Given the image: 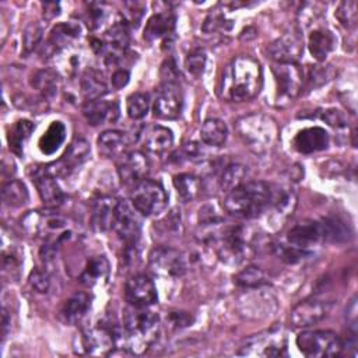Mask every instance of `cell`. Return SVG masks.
<instances>
[{"label": "cell", "mask_w": 358, "mask_h": 358, "mask_svg": "<svg viewBox=\"0 0 358 358\" xmlns=\"http://www.w3.org/2000/svg\"><path fill=\"white\" fill-rule=\"evenodd\" d=\"M262 84L259 62L250 56H236L222 73L220 95L232 102L250 101L260 92Z\"/></svg>", "instance_id": "1"}, {"label": "cell", "mask_w": 358, "mask_h": 358, "mask_svg": "<svg viewBox=\"0 0 358 358\" xmlns=\"http://www.w3.org/2000/svg\"><path fill=\"white\" fill-rule=\"evenodd\" d=\"M159 331L158 316L147 308L131 306L123 315V344L131 354H144L157 340Z\"/></svg>", "instance_id": "2"}, {"label": "cell", "mask_w": 358, "mask_h": 358, "mask_svg": "<svg viewBox=\"0 0 358 358\" xmlns=\"http://www.w3.org/2000/svg\"><path fill=\"white\" fill-rule=\"evenodd\" d=\"M271 186L263 180L245 182L228 192L224 199V208L236 218H256L268 206Z\"/></svg>", "instance_id": "3"}, {"label": "cell", "mask_w": 358, "mask_h": 358, "mask_svg": "<svg viewBox=\"0 0 358 358\" xmlns=\"http://www.w3.org/2000/svg\"><path fill=\"white\" fill-rule=\"evenodd\" d=\"M235 127L246 147L256 154L267 152L275 143L278 134L275 122L263 113L242 116L236 120Z\"/></svg>", "instance_id": "4"}, {"label": "cell", "mask_w": 358, "mask_h": 358, "mask_svg": "<svg viewBox=\"0 0 358 358\" xmlns=\"http://www.w3.org/2000/svg\"><path fill=\"white\" fill-rule=\"evenodd\" d=\"M119 343H123V329L102 324L81 331L73 348L80 355H108Z\"/></svg>", "instance_id": "5"}, {"label": "cell", "mask_w": 358, "mask_h": 358, "mask_svg": "<svg viewBox=\"0 0 358 358\" xmlns=\"http://www.w3.org/2000/svg\"><path fill=\"white\" fill-rule=\"evenodd\" d=\"M130 201L141 215L155 217L166 208L168 194L159 182L145 178L133 186Z\"/></svg>", "instance_id": "6"}, {"label": "cell", "mask_w": 358, "mask_h": 358, "mask_svg": "<svg viewBox=\"0 0 358 358\" xmlns=\"http://www.w3.org/2000/svg\"><path fill=\"white\" fill-rule=\"evenodd\" d=\"M298 350L313 358L338 357L344 350L343 340L330 330H308L302 331L296 337Z\"/></svg>", "instance_id": "7"}, {"label": "cell", "mask_w": 358, "mask_h": 358, "mask_svg": "<svg viewBox=\"0 0 358 358\" xmlns=\"http://www.w3.org/2000/svg\"><path fill=\"white\" fill-rule=\"evenodd\" d=\"M238 355L243 357H282L287 355V338L281 329H270L248 337Z\"/></svg>", "instance_id": "8"}, {"label": "cell", "mask_w": 358, "mask_h": 358, "mask_svg": "<svg viewBox=\"0 0 358 358\" xmlns=\"http://www.w3.org/2000/svg\"><path fill=\"white\" fill-rule=\"evenodd\" d=\"M278 102H289L299 95L303 87V71L296 63H274L271 67Z\"/></svg>", "instance_id": "9"}, {"label": "cell", "mask_w": 358, "mask_h": 358, "mask_svg": "<svg viewBox=\"0 0 358 358\" xmlns=\"http://www.w3.org/2000/svg\"><path fill=\"white\" fill-rule=\"evenodd\" d=\"M182 106H183V95H182L180 85L173 80L164 81L154 99V105H152L154 116L164 120H173L180 115Z\"/></svg>", "instance_id": "10"}, {"label": "cell", "mask_w": 358, "mask_h": 358, "mask_svg": "<svg viewBox=\"0 0 358 358\" xmlns=\"http://www.w3.org/2000/svg\"><path fill=\"white\" fill-rule=\"evenodd\" d=\"M150 267L158 275L180 277L186 271V259L173 248L157 246L150 253Z\"/></svg>", "instance_id": "11"}, {"label": "cell", "mask_w": 358, "mask_h": 358, "mask_svg": "<svg viewBox=\"0 0 358 358\" xmlns=\"http://www.w3.org/2000/svg\"><path fill=\"white\" fill-rule=\"evenodd\" d=\"M137 213L138 211L133 207V204H129L124 200L117 201L113 229L127 246H134L140 238L141 221Z\"/></svg>", "instance_id": "12"}, {"label": "cell", "mask_w": 358, "mask_h": 358, "mask_svg": "<svg viewBox=\"0 0 358 358\" xmlns=\"http://www.w3.org/2000/svg\"><path fill=\"white\" fill-rule=\"evenodd\" d=\"M246 235L242 227H231L224 231L218 246V256L228 263H239L245 257L248 259L250 245Z\"/></svg>", "instance_id": "13"}, {"label": "cell", "mask_w": 358, "mask_h": 358, "mask_svg": "<svg viewBox=\"0 0 358 358\" xmlns=\"http://www.w3.org/2000/svg\"><path fill=\"white\" fill-rule=\"evenodd\" d=\"M331 309V302L322 299H306L295 305L289 313L294 327H309L323 320Z\"/></svg>", "instance_id": "14"}, {"label": "cell", "mask_w": 358, "mask_h": 358, "mask_svg": "<svg viewBox=\"0 0 358 358\" xmlns=\"http://www.w3.org/2000/svg\"><path fill=\"white\" fill-rule=\"evenodd\" d=\"M124 296L129 305L140 308H148L158 301L154 281L144 274H138L127 280L124 285Z\"/></svg>", "instance_id": "15"}, {"label": "cell", "mask_w": 358, "mask_h": 358, "mask_svg": "<svg viewBox=\"0 0 358 358\" xmlns=\"http://www.w3.org/2000/svg\"><path fill=\"white\" fill-rule=\"evenodd\" d=\"M148 172L150 162L147 157L140 151L126 152L117 164L119 179L124 185H136L137 182L145 179Z\"/></svg>", "instance_id": "16"}, {"label": "cell", "mask_w": 358, "mask_h": 358, "mask_svg": "<svg viewBox=\"0 0 358 358\" xmlns=\"http://www.w3.org/2000/svg\"><path fill=\"white\" fill-rule=\"evenodd\" d=\"M267 52L275 63H296L303 53V41L298 32H288L275 39Z\"/></svg>", "instance_id": "17"}, {"label": "cell", "mask_w": 358, "mask_h": 358, "mask_svg": "<svg viewBox=\"0 0 358 358\" xmlns=\"http://www.w3.org/2000/svg\"><path fill=\"white\" fill-rule=\"evenodd\" d=\"M287 241L289 245L308 250L313 246H317L320 242L324 241L323 227L320 221H305L296 224L288 231Z\"/></svg>", "instance_id": "18"}, {"label": "cell", "mask_w": 358, "mask_h": 358, "mask_svg": "<svg viewBox=\"0 0 358 358\" xmlns=\"http://www.w3.org/2000/svg\"><path fill=\"white\" fill-rule=\"evenodd\" d=\"M32 180L45 206L59 207L64 201V194L49 168L35 169L32 173Z\"/></svg>", "instance_id": "19"}, {"label": "cell", "mask_w": 358, "mask_h": 358, "mask_svg": "<svg viewBox=\"0 0 358 358\" xmlns=\"http://www.w3.org/2000/svg\"><path fill=\"white\" fill-rule=\"evenodd\" d=\"M140 144L147 151L162 155L168 152L173 145V134L172 131L161 124H147L143 127L138 136Z\"/></svg>", "instance_id": "20"}, {"label": "cell", "mask_w": 358, "mask_h": 358, "mask_svg": "<svg viewBox=\"0 0 358 358\" xmlns=\"http://www.w3.org/2000/svg\"><path fill=\"white\" fill-rule=\"evenodd\" d=\"M119 113V102L112 99L99 98L94 101H87L83 106V115L92 126L113 123L117 120Z\"/></svg>", "instance_id": "21"}, {"label": "cell", "mask_w": 358, "mask_h": 358, "mask_svg": "<svg viewBox=\"0 0 358 358\" xmlns=\"http://www.w3.org/2000/svg\"><path fill=\"white\" fill-rule=\"evenodd\" d=\"M330 137L329 133L319 126L306 127L294 137L292 145L301 154H312L317 151H323L329 147Z\"/></svg>", "instance_id": "22"}, {"label": "cell", "mask_w": 358, "mask_h": 358, "mask_svg": "<svg viewBox=\"0 0 358 358\" xmlns=\"http://www.w3.org/2000/svg\"><path fill=\"white\" fill-rule=\"evenodd\" d=\"M91 147L90 143L83 137H74L73 141L69 144L67 150L62 155L60 161L56 164L55 172L59 175H66L70 171L80 166L83 162L87 161L90 157Z\"/></svg>", "instance_id": "23"}, {"label": "cell", "mask_w": 358, "mask_h": 358, "mask_svg": "<svg viewBox=\"0 0 358 358\" xmlns=\"http://www.w3.org/2000/svg\"><path fill=\"white\" fill-rule=\"evenodd\" d=\"M98 151L105 158H122L130 145L127 133L120 130H106L96 140Z\"/></svg>", "instance_id": "24"}, {"label": "cell", "mask_w": 358, "mask_h": 358, "mask_svg": "<svg viewBox=\"0 0 358 358\" xmlns=\"http://www.w3.org/2000/svg\"><path fill=\"white\" fill-rule=\"evenodd\" d=\"M117 201L109 196H99L92 203L91 210V224L96 231L105 232L109 228H113L115 214H116Z\"/></svg>", "instance_id": "25"}, {"label": "cell", "mask_w": 358, "mask_h": 358, "mask_svg": "<svg viewBox=\"0 0 358 358\" xmlns=\"http://www.w3.org/2000/svg\"><path fill=\"white\" fill-rule=\"evenodd\" d=\"M176 17L169 10H162L152 14L144 27V39L154 42L171 35L175 29Z\"/></svg>", "instance_id": "26"}, {"label": "cell", "mask_w": 358, "mask_h": 358, "mask_svg": "<svg viewBox=\"0 0 358 358\" xmlns=\"http://www.w3.org/2000/svg\"><path fill=\"white\" fill-rule=\"evenodd\" d=\"M81 36V27L77 22H59L56 24L49 35L48 45L53 48V53L62 49L76 46Z\"/></svg>", "instance_id": "27"}, {"label": "cell", "mask_w": 358, "mask_h": 358, "mask_svg": "<svg viewBox=\"0 0 358 358\" xmlns=\"http://www.w3.org/2000/svg\"><path fill=\"white\" fill-rule=\"evenodd\" d=\"M52 59L55 71L59 76L73 77L80 71L84 64V55L76 46L55 52L52 55Z\"/></svg>", "instance_id": "28"}, {"label": "cell", "mask_w": 358, "mask_h": 358, "mask_svg": "<svg viewBox=\"0 0 358 358\" xmlns=\"http://www.w3.org/2000/svg\"><path fill=\"white\" fill-rule=\"evenodd\" d=\"M80 88L85 102L99 99L108 92V84L102 73L92 67H88L83 71L81 80H80Z\"/></svg>", "instance_id": "29"}, {"label": "cell", "mask_w": 358, "mask_h": 358, "mask_svg": "<svg viewBox=\"0 0 358 358\" xmlns=\"http://www.w3.org/2000/svg\"><path fill=\"white\" fill-rule=\"evenodd\" d=\"M308 48L317 62H324L329 53L336 48V38L326 28L313 29L308 36Z\"/></svg>", "instance_id": "30"}, {"label": "cell", "mask_w": 358, "mask_h": 358, "mask_svg": "<svg viewBox=\"0 0 358 358\" xmlns=\"http://www.w3.org/2000/svg\"><path fill=\"white\" fill-rule=\"evenodd\" d=\"M91 298L85 292H76L71 295L62 308V316L69 324H78L88 313Z\"/></svg>", "instance_id": "31"}, {"label": "cell", "mask_w": 358, "mask_h": 358, "mask_svg": "<svg viewBox=\"0 0 358 358\" xmlns=\"http://www.w3.org/2000/svg\"><path fill=\"white\" fill-rule=\"evenodd\" d=\"M31 85L42 95L43 99H52L57 95L60 88V76L52 69H42L34 73Z\"/></svg>", "instance_id": "32"}, {"label": "cell", "mask_w": 358, "mask_h": 358, "mask_svg": "<svg viewBox=\"0 0 358 358\" xmlns=\"http://www.w3.org/2000/svg\"><path fill=\"white\" fill-rule=\"evenodd\" d=\"M200 138L210 147H221L228 138V127L221 119H207L200 129Z\"/></svg>", "instance_id": "33"}, {"label": "cell", "mask_w": 358, "mask_h": 358, "mask_svg": "<svg viewBox=\"0 0 358 358\" xmlns=\"http://www.w3.org/2000/svg\"><path fill=\"white\" fill-rule=\"evenodd\" d=\"M109 274V263L105 256H94L88 260L87 266L84 267L80 281L85 285H96L101 281L106 280Z\"/></svg>", "instance_id": "34"}, {"label": "cell", "mask_w": 358, "mask_h": 358, "mask_svg": "<svg viewBox=\"0 0 358 358\" xmlns=\"http://www.w3.org/2000/svg\"><path fill=\"white\" fill-rule=\"evenodd\" d=\"M64 138H66V126L62 122L55 120L50 123L46 131L41 136L38 141L39 150L46 155L55 154L59 150V147L63 144Z\"/></svg>", "instance_id": "35"}, {"label": "cell", "mask_w": 358, "mask_h": 358, "mask_svg": "<svg viewBox=\"0 0 358 358\" xmlns=\"http://www.w3.org/2000/svg\"><path fill=\"white\" fill-rule=\"evenodd\" d=\"M34 124L29 120H18L14 123V126L8 130L7 134V141H8V147L10 151H13L15 155L21 157L24 152V147L27 140L31 137L32 131H34Z\"/></svg>", "instance_id": "36"}, {"label": "cell", "mask_w": 358, "mask_h": 358, "mask_svg": "<svg viewBox=\"0 0 358 358\" xmlns=\"http://www.w3.org/2000/svg\"><path fill=\"white\" fill-rule=\"evenodd\" d=\"M173 186L183 201H192L201 190V180L193 173H179L173 178Z\"/></svg>", "instance_id": "37"}, {"label": "cell", "mask_w": 358, "mask_h": 358, "mask_svg": "<svg viewBox=\"0 0 358 358\" xmlns=\"http://www.w3.org/2000/svg\"><path fill=\"white\" fill-rule=\"evenodd\" d=\"M3 201L8 207H22L28 203L29 194L25 185L20 180H10L3 186Z\"/></svg>", "instance_id": "38"}, {"label": "cell", "mask_w": 358, "mask_h": 358, "mask_svg": "<svg viewBox=\"0 0 358 358\" xmlns=\"http://www.w3.org/2000/svg\"><path fill=\"white\" fill-rule=\"evenodd\" d=\"M246 166H243L242 164H229L227 165L220 176V187L224 192H231L232 189L238 187L239 185L245 183V178H246Z\"/></svg>", "instance_id": "39"}, {"label": "cell", "mask_w": 358, "mask_h": 358, "mask_svg": "<svg viewBox=\"0 0 358 358\" xmlns=\"http://www.w3.org/2000/svg\"><path fill=\"white\" fill-rule=\"evenodd\" d=\"M295 204H296V197L292 190H289V189L273 190V187H271L270 206H273V208L275 210V213L280 217H287V215L292 214Z\"/></svg>", "instance_id": "40"}, {"label": "cell", "mask_w": 358, "mask_h": 358, "mask_svg": "<svg viewBox=\"0 0 358 358\" xmlns=\"http://www.w3.org/2000/svg\"><path fill=\"white\" fill-rule=\"evenodd\" d=\"M234 281L243 288H259L266 282V274L257 266H246L234 277Z\"/></svg>", "instance_id": "41"}, {"label": "cell", "mask_w": 358, "mask_h": 358, "mask_svg": "<svg viewBox=\"0 0 358 358\" xmlns=\"http://www.w3.org/2000/svg\"><path fill=\"white\" fill-rule=\"evenodd\" d=\"M320 222H322V227H323L324 241H330V242H336V243H341V242L348 241V238H350L348 228H345V225L340 220H337V218H323Z\"/></svg>", "instance_id": "42"}, {"label": "cell", "mask_w": 358, "mask_h": 358, "mask_svg": "<svg viewBox=\"0 0 358 358\" xmlns=\"http://www.w3.org/2000/svg\"><path fill=\"white\" fill-rule=\"evenodd\" d=\"M110 17V8L105 3H90L85 11V21L91 29L102 28Z\"/></svg>", "instance_id": "43"}, {"label": "cell", "mask_w": 358, "mask_h": 358, "mask_svg": "<svg viewBox=\"0 0 358 358\" xmlns=\"http://www.w3.org/2000/svg\"><path fill=\"white\" fill-rule=\"evenodd\" d=\"M150 108V96L144 92H134L127 96L126 110L130 119L138 120L143 119Z\"/></svg>", "instance_id": "44"}, {"label": "cell", "mask_w": 358, "mask_h": 358, "mask_svg": "<svg viewBox=\"0 0 358 358\" xmlns=\"http://www.w3.org/2000/svg\"><path fill=\"white\" fill-rule=\"evenodd\" d=\"M43 36V28L39 22H29L22 32V55H31L41 43Z\"/></svg>", "instance_id": "45"}, {"label": "cell", "mask_w": 358, "mask_h": 358, "mask_svg": "<svg viewBox=\"0 0 358 358\" xmlns=\"http://www.w3.org/2000/svg\"><path fill=\"white\" fill-rule=\"evenodd\" d=\"M206 52L201 49V48H194L189 52L187 57H186V62H185V66H186V70L190 76L193 77H200L204 71V67H206Z\"/></svg>", "instance_id": "46"}, {"label": "cell", "mask_w": 358, "mask_h": 358, "mask_svg": "<svg viewBox=\"0 0 358 358\" xmlns=\"http://www.w3.org/2000/svg\"><path fill=\"white\" fill-rule=\"evenodd\" d=\"M334 76L333 66H312L306 76V83L310 88L320 87L330 81Z\"/></svg>", "instance_id": "47"}, {"label": "cell", "mask_w": 358, "mask_h": 358, "mask_svg": "<svg viewBox=\"0 0 358 358\" xmlns=\"http://www.w3.org/2000/svg\"><path fill=\"white\" fill-rule=\"evenodd\" d=\"M274 252H275L278 259H281L282 262H285L288 264L299 263L301 260H303L306 256L310 255V252L299 249V248H295V246H292L289 243L288 245H277L274 248Z\"/></svg>", "instance_id": "48"}, {"label": "cell", "mask_w": 358, "mask_h": 358, "mask_svg": "<svg viewBox=\"0 0 358 358\" xmlns=\"http://www.w3.org/2000/svg\"><path fill=\"white\" fill-rule=\"evenodd\" d=\"M336 17L343 27L345 28L354 27L357 22V3L341 1L336 10Z\"/></svg>", "instance_id": "49"}, {"label": "cell", "mask_w": 358, "mask_h": 358, "mask_svg": "<svg viewBox=\"0 0 358 358\" xmlns=\"http://www.w3.org/2000/svg\"><path fill=\"white\" fill-rule=\"evenodd\" d=\"M229 22H231V21H228L224 14H221V13H211V14L204 20L201 29H203L204 32H207V34H211V32H215V31H222V29L227 31V29H229V27H231Z\"/></svg>", "instance_id": "50"}, {"label": "cell", "mask_w": 358, "mask_h": 358, "mask_svg": "<svg viewBox=\"0 0 358 358\" xmlns=\"http://www.w3.org/2000/svg\"><path fill=\"white\" fill-rule=\"evenodd\" d=\"M124 7L127 11H124L122 17L129 24V27L137 28L144 15V4L138 1H131V3H124Z\"/></svg>", "instance_id": "51"}, {"label": "cell", "mask_w": 358, "mask_h": 358, "mask_svg": "<svg viewBox=\"0 0 358 358\" xmlns=\"http://www.w3.org/2000/svg\"><path fill=\"white\" fill-rule=\"evenodd\" d=\"M29 284H31V287H32L35 291L45 294V292H48V289H49L50 281H49L48 274H45L43 271H41V270L36 268V270H32L31 274H29Z\"/></svg>", "instance_id": "52"}, {"label": "cell", "mask_w": 358, "mask_h": 358, "mask_svg": "<svg viewBox=\"0 0 358 358\" xmlns=\"http://www.w3.org/2000/svg\"><path fill=\"white\" fill-rule=\"evenodd\" d=\"M320 117H322L327 124H330L331 127H336V129L344 127L345 123H347L345 116L343 115V112L338 110V109H334V108H330V109L323 110Z\"/></svg>", "instance_id": "53"}, {"label": "cell", "mask_w": 358, "mask_h": 358, "mask_svg": "<svg viewBox=\"0 0 358 358\" xmlns=\"http://www.w3.org/2000/svg\"><path fill=\"white\" fill-rule=\"evenodd\" d=\"M159 224H162L164 232H169V234H178L179 228H180V214H178L176 210L171 211L169 215H166Z\"/></svg>", "instance_id": "54"}, {"label": "cell", "mask_w": 358, "mask_h": 358, "mask_svg": "<svg viewBox=\"0 0 358 358\" xmlns=\"http://www.w3.org/2000/svg\"><path fill=\"white\" fill-rule=\"evenodd\" d=\"M345 319H347V326L351 330L352 336L357 334L358 331V320H357V296H352L350 301L347 310H345Z\"/></svg>", "instance_id": "55"}, {"label": "cell", "mask_w": 358, "mask_h": 358, "mask_svg": "<svg viewBox=\"0 0 358 358\" xmlns=\"http://www.w3.org/2000/svg\"><path fill=\"white\" fill-rule=\"evenodd\" d=\"M169 322L173 327H186L193 323V316L187 312H171L169 313Z\"/></svg>", "instance_id": "56"}, {"label": "cell", "mask_w": 358, "mask_h": 358, "mask_svg": "<svg viewBox=\"0 0 358 358\" xmlns=\"http://www.w3.org/2000/svg\"><path fill=\"white\" fill-rule=\"evenodd\" d=\"M129 78H130V73L127 69H123V67L115 69V71L112 73V77H110L112 87L116 90L123 88L129 83Z\"/></svg>", "instance_id": "57"}, {"label": "cell", "mask_w": 358, "mask_h": 358, "mask_svg": "<svg viewBox=\"0 0 358 358\" xmlns=\"http://www.w3.org/2000/svg\"><path fill=\"white\" fill-rule=\"evenodd\" d=\"M59 14H60V3H56V1L42 3V15L46 21L56 18Z\"/></svg>", "instance_id": "58"}, {"label": "cell", "mask_w": 358, "mask_h": 358, "mask_svg": "<svg viewBox=\"0 0 358 358\" xmlns=\"http://www.w3.org/2000/svg\"><path fill=\"white\" fill-rule=\"evenodd\" d=\"M7 327H8V316L4 309L3 310V337H6V334H7Z\"/></svg>", "instance_id": "59"}]
</instances>
